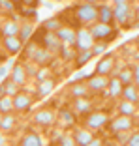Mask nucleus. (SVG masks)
Returning <instances> with one entry per match:
<instances>
[{
  "label": "nucleus",
  "instance_id": "1",
  "mask_svg": "<svg viewBox=\"0 0 139 146\" xmlns=\"http://www.w3.org/2000/svg\"><path fill=\"white\" fill-rule=\"evenodd\" d=\"M74 15L77 19V23L81 25H92V23L98 21V6L96 4H88V2H83V4L75 6Z\"/></svg>",
  "mask_w": 139,
  "mask_h": 146
},
{
  "label": "nucleus",
  "instance_id": "2",
  "mask_svg": "<svg viewBox=\"0 0 139 146\" xmlns=\"http://www.w3.org/2000/svg\"><path fill=\"white\" fill-rule=\"evenodd\" d=\"M88 30H90L92 38L94 41H109V39H115L117 38V30H115L111 25H105V23H92L88 26Z\"/></svg>",
  "mask_w": 139,
  "mask_h": 146
},
{
  "label": "nucleus",
  "instance_id": "3",
  "mask_svg": "<svg viewBox=\"0 0 139 146\" xmlns=\"http://www.w3.org/2000/svg\"><path fill=\"white\" fill-rule=\"evenodd\" d=\"M94 38H92V34H90V30L88 28H79L77 30V34H75V51H90L92 49V45H94Z\"/></svg>",
  "mask_w": 139,
  "mask_h": 146
},
{
  "label": "nucleus",
  "instance_id": "4",
  "mask_svg": "<svg viewBox=\"0 0 139 146\" xmlns=\"http://www.w3.org/2000/svg\"><path fill=\"white\" fill-rule=\"evenodd\" d=\"M30 58H32L34 64L43 68V66H47L53 60V52H49L43 47H38V45H30Z\"/></svg>",
  "mask_w": 139,
  "mask_h": 146
},
{
  "label": "nucleus",
  "instance_id": "5",
  "mask_svg": "<svg viewBox=\"0 0 139 146\" xmlns=\"http://www.w3.org/2000/svg\"><path fill=\"white\" fill-rule=\"evenodd\" d=\"M87 86H88V90L100 94V92L107 90L109 77H107V75H96V73H92V75H88V77H87Z\"/></svg>",
  "mask_w": 139,
  "mask_h": 146
},
{
  "label": "nucleus",
  "instance_id": "6",
  "mask_svg": "<svg viewBox=\"0 0 139 146\" xmlns=\"http://www.w3.org/2000/svg\"><path fill=\"white\" fill-rule=\"evenodd\" d=\"M113 13H115V21H118L122 26H130V21H132V17H134L130 4H118V6H115Z\"/></svg>",
  "mask_w": 139,
  "mask_h": 146
},
{
  "label": "nucleus",
  "instance_id": "7",
  "mask_svg": "<svg viewBox=\"0 0 139 146\" xmlns=\"http://www.w3.org/2000/svg\"><path fill=\"white\" fill-rule=\"evenodd\" d=\"M32 107V98L26 92H19V94L13 96V111L17 112H26L28 109Z\"/></svg>",
  "mask_w": 139,
  "mask_h": 146
},
{
  "label": "nucleus",
  "instance_id": "8",
  "mask_svg": "<svg viewBox=\"0 0 139 146\" xmlns=\"http://www.w3.org/2000/svg\"><path fill=\"white\" fill-rule=\"evenodd\" d=\"M113 68H115V56L113 54H105L98 64H96V69L94 73L96 75H111L113 73Z\"/></svg>",
  "mask_w": 139,
  "mask_h": 146
},
{
  "label": "nucleus",
  "instance_id": "9",
  "mask_svg": "<svg viewBox=\"0 0 139 146\" xmlns=\"http://www.w3.org/2000/svg\"><path fill=\"white\" fill-rule=\"evenodd\" d=\"M55 34H57V38H58V39H60L62 45H72V47L75 45V34H77V30H75V28L62 25L60 28L55 32Z\"/></svg>",
  "mask_w": 139,
  "mask_h": 146
},
{
  "label": "nucleus",
  "instance_id": "10",
  "mask_svg": "<svg viewBox=\"0 0 139 146\" xmlns=\"http://www.w3.org/2000/svg\"><path fill=\"white\" fill-rule=\"evenodd\" d=\"M9 79H11L13 82L17 86H25L26 84V79H28V71H26V66L23 64H15L11 69V75H9Z\"/></svg>",
  "mask_w": 139,
  "mask_h": 146
},
{
  "label": "nucleus",
  "instance_id": "11",
  "mask_svg": "<svg viewBox=\"0 0 139 146\" xmlns=\"http://www.w3.org/2000/svg\"><path fill=\"white\" fill-rule=\"evenodd\" d=\"M132 125H134V120H132V116H117L113 122H111V129H113L115 133H120V131H130Z\"/></svg>",
  "mask_w": 139,
  "mask_h": 146
},
{
  "label": "nucleus",
  "instance_id": "12",
  "mask_svg": "<svg viewBox=\"0 0 139 146\" xmlns=\"http://www.w3.org/2000/svg\"><path fill=\"white\" fill-rule=\"evenodd\" d=\"M107 122H109V116L105 114V112H92V114H88V118H87L88 129H102Z\"/></svg>",
  "mask_w": 139,
  "mask_h": 146
},
{
  "label": "nucleus",
  "instance_id": "13",
  "mask_svg": "<svg viewBox=\"0 0 139 146\" xmlns=\"http://www.w3.org/2000/svg\"><path fill=\"white\" fill-rule=\"evenodd\" d=\"M2 45H4V49L9 52V54H17V52L23 49L25 43L21 41L19 36H8V38H2Z\"/></svg>",
  "mask_w": 139,
  "mask_h": 146
},
{
  "label": "nucleus",
  "instance_id": "14",
  "mask_svg": "<svg viewBox=\"0 0 139 146\" xmlns=\"http://www.w3.org/2000/svg\"><path fill=\"white\" fill-rule=\"evenodd\" d=\"M34 120H36V124H39V125H51L57 120V114H55L51 109H39L34 114Z\"/></svg>",
  "mask_w": 139,
  "mask_h": 146
},
{
  "label": "nucleus",
  "instance_id": "15",
  "mask_svg": "<svg viewBox=\"0 0 139 146\" xmlns=\"http://www.w3.org/2000/svg\"><path fill=\"white\" fill-rule=\"evenodd\" d=\"M19 30H21V25H19L15 19H8L0 25V34L2 38H8V36H19Z\"/></svg>",
  "mask_w": 139,
  "mask_h": 146
},
{
  "label": "nucleus",
  "instance_id": "16",
  "mask_svg": "<svg viewBox=\"0 0 139 146\" xmlns=\"http://www.w3.org/2000/svg\"><path fill=\"white\" fill-rule=\"evenodd\" d=\"M60 47H62V43H60V39L57 38V34H55V32H45L43 49H47L49 52H57V51H60Z\"/></svg>",
  "mask_w": 139,
  "mask_h": 146
},
{
  "label": "nucleus",
  "instance_id": "17",
  "mask_svg": "<svg viewBox=\"0 0 139 146\" xmlns=\"http://www.w3.org/2000/svg\"><path fill=\"white\" fill-rule=\"evenodd\" d=\"M115 21V13L113 8L107 4H100L98 6V23H105V25H111Z\"/></svg>",
  "mask_w": 139,
  "mask_h": 146
},
{
  "label": "nucleus",
  "instance_id": "18",
  "mask_svg": "<svg viewBox=\"0 0 139 146\" xmlns=\"http://www.w3.org/2000/svg\"><path fill=\"white\" fill-rule=\"evenodd\" d=\"M55 86H57V81L51 77L43 79V81L38 82V96L39 98H45V96H49L53 90H55Z\"/></svg>",
  "mask_w": 139,
  "mask_h": 146
},
{
  "label": "nucleus",
  "instance_id": "19",
  "mask_svg": "<svg viewBox=\"0 0 139 146\" xmlns=\"http://www.w3.org/2000/svg\"><path fill=\"white\" fill-rule=\"evenodd\" d=\"M122 96L126 101H132V103H137L139 101V88L132 82V84H126L122 88Z\"/></svg>",
  "mask_w": 139,
  "mask_h": 146
},
{
  "label": "nucleus",
  "instance_id": "20",
  "mask_svg": "<svg viewBox=\"0 0 139 146\" xmlns=\"http://www.w3.org/2000/svg\"><path fill=\"white\" fill-rule=\"evenodd\" d=\"M122 88H124V84H122V82L118 81V77L109 79L107 96H109V98H118V96H122Z\"/></svg>",
  "mask_w": 139,
  "mask_h": 146
},
{
  "label": "nucleus",
  "instance_id": "21",
  "mask_svg": "<svg viewBox=\"0 0 139 146\" xmlns=\"http://www.w3.org/2000/svg\"><path fill=\"white\" fill-rule=\"evenodd\" d=\"M74 139H75V142H77V146H85L94 139V135L90 133V129H77L74 133Z\"/></svg>",
  "mask_w": 139,
  "mask_h": 146
},
{
  "label": "nucleus",
  "instance_id": "22",
  "mask_svg": "<svg viewBox=\"0 0 139 146\" xmlns=\"http://www.w3.org/2000/svg\"><path fill=\"white\" fill-rule=\"evenodd\" d=\"M74 109L79 112V114H88L90 109H92V103H90V99H87V98H75Z\"/></svg>",
  "mask_w": 139,
  "mask_h": 146
},
{
  "label": "nucleus",
  "instance_id": "23",
  "mask_svg": "<svg viewBox=\"0 0 139 146\" xmlns=\"http://www.w3.org/2000/svg\"><path fill=\"white\" fill-rule=\"evenodd\" d=\"M19 146H43V141H41V137H39L38 133H26L25 137L21 139V144Z\"/></svg>",
  "mask_w": 139,
  "mask_h": 146
},
{
  "label": "nucleus",
  "instance_id": "24",
  "mask_svg": "<svg viewBox=\"0 0 139 146\" xmlns=\"http://www.w3.org/2000/svg\"><path fill=\"white\" fill-rule=\"evenodd\" d=\"M9 112H13V98L2 96L0 98V114H9Z\"/></svg>",
  "mask_w": 139,
  "mask_h": 146
},
{
  "label": "nucleus",
  "instance_id": "25",
  "mask_svg": "<svg viewBox=\"0 0 139 146\" xmlns=\"http://www.w3.org/2000/svg\"><path fill=\"white\" fill-rule=\"evenodd\" d=\"M70 92H72V96H74V98H85V96L88 94V86L83 84V82H74Z\"/></svg>",
  "mask_w": 139,
  "mask_h": 146
},
{
  "label": "nucleus",
  "instance_id": "26",
  "mask_svg": "<svg viewBox=\"0 0 139 146\" xmlns=\"http://www.w3.org/2000/svg\"><path fill=\"white\" fill-rule=\"evenodd\" d=\"M92 56H94V54H92V51H79L77 56H75V66H77V68H83L85 64L90 62Z\"/></svg>",
  "mask_w": 139,
  "mask_h": 146
},
{
  "label": "nucleus",
  "instance_id": "27",
  "mask_svg": "<svg viewBox=\"0 0 139 146\" xmlns=\"http://www.w3.org/2000/svg\"><path fill=\"white\" fill-rule=\"evenodd\" d=\"M15 127V118L11 116V112L9 114H2V124H0V131H11V129Z\"/></svg>",
  "mask_w": 139,
  "mask_h": 146
},
{
  "label": "nucleus",
  "instance_id": "28",
  "mask_svg": "<svg viewBox=\"0 0 139 146\" xmlns=\"http://www.w3.org/2000/svg\"><path fill=\"white\" fill-rule=\"evenodd\" d=\"M117 77H118V81H120L124 86L132 84V82H134V71H132L130 68H124V69H120V73H118Z\"/></svg>",
  "mask_w": 139,
  "mask_h": 146
},
{
  "label": "nucleus",
  "instance_id": "29",
  "mask_svg": "<svg viewBox=\"0 0 139 146\" xmlns=\"http://www.w3.org/2000/svg\"><path fill=\"white\" fill-rule=\"evenodd\" d=\"M118 112L124 116H132L135 112V103H132V101H122V103H118Z\"/></svg>",
  "mask_w": 139,
  "mask_h": 146
},
{
  "label": "nucleus",
  "instance_id": "30",
  "mask_svg": "<svg viewBox=\"0 0 139 146\" xmlns=\"http://www.w3.org/2000/svg\"><path fill=\"white\" fill-rule=\"evenodd\" d=\"M2 88H4V92H6V96H15V94H19V92H21V86H17L15 84V82L11 81V79H8V81L4 82V84H2Z\"/></svg>",
  "mask_w": 139,
  "mask_h": 146
},
{
  "label": "nucleus",
  "instance_id": "31",
  "mask_svg": "<svg viewBox=\"0 0 139 146\" xmlns=\"http://www.w3.org/2000/svg\"><path fill=\"white\" fill-rule=\"evenodd\" d=\"M60 26H62V21H60V19H58V17L47 19V21L43 23V28H45V30H47V32H57L58 28H60Z\"/></svg>",
  "mask_w": 139,
  "mask_h": 146
},
{
  "label": "nucleus",
  "instance_id": "32",
  "mask_svg": "<svg viewBox=\"0 0 139 146\" xmlns=\"http://www.w3.org/2000/svg\"><path fill=\"white\" fill-rule=\"evenodd\" d=\"M75 47H72V45H62L60 47V52H62V56H64L66 60H72V58H75L77 56V51H74Z\"/></svg>",
  "mask_w": 139,
  "mask_h": 146
},
{
  "label": "nucleus",
  "instance_id": "33",
  "mask_svg": "<svg viewBox=\"0 0 139 146\" xmlns=\"http://www.w3.org/2000/svg\"><path fill=\"white\" fill-rule=\"evenodd\" d=\"M30 36H32V26H30V25L21 26V30H19V38H21V41H23V43H26Z\"/></svg>",
  "mask_w": 139,
  "mask_h": 146
},
{
  "label": "nucleus",
  "instance_id": "34",
  "mask_svg": "<svg viewBox=\"0 0 139 146\" xmlns=\"http://www.w3.org/2000/svg\"><path fill=\"white\" fill-rule=\"evenodd\" d=\"M58 116H60V122H62V124H66V125H72L75 122L74 114H72L70 111H60V114H58Z\"/></svg>",
  "mask_w": 139,
  "mask_h": 146
},
{
  "label": "nucleus",
  "instance_id": "35",
  "mask_svg": "<svg viewBox=\"0 0 139 146\" xmlns=\"http://www.w3.org/2000/svg\"><path fill=\"white\" fill-rule=\"evenodd\" d=\"M105 49H107V43H105V41H98V43L92 45L90 51H92V54H94V56H98V54H104Z\"/></svg>",
  "mask_w": 139,
  "mask_h": 146
},
{
  "label": "nucleus",
  "instance_id": "36",
  "mask_svg": "<svg viewBox=\"0 0 139 146\" xmlns=\"http://www.w3.org/2000/svg\"><path fill=\"white\" fill-rule=\"evenodd\" d=\"M60 146H77L74 135H62L60 137Z\"/></svg>",
  "mask_w": 139,
  "mask_h": 146
},
{
  "label": "nucleus",
  "instance_id": "37",
  "mask_svg": "<svg viewBox=\"0 0 139 146\" xmlns=\"http://www.w3.org/2000/svg\"><path fill=\"white\" fill-rule=\"evenodd\" d=\"M0 9H4V11L11 13L15 9V4H13L11 0H0Z\"/></svg>",
  "mask_w": 139,
  "mask_h": 146
},
{
  "label": "nucleus",
  "instance_id": "38",
  "mask_svg": "<svg viewBox=\"0 0 139 146\" xmlns=\"http://www.w3.org/2000/svg\"><path fill=\"white\" fill-rule=\"evenodd\" d=\"M49 73H51V71L47 69V66H43V68H41L38 73H36V79H38V82H39V81H43V79H47V77H49Z\"/></svg>",
  "mask_w": 139,
  "mask_h": 146
},
{
  "label": "nucleus",
  "instance_id": "39",
  "mask_svg": "<svg viewBox=\"0 0 139 146\" xmlns=\"http://www.w3.org/2000/svg\"><path fill=\"white\" fill-rule=\"evenodd\" d=\"M128 146H139V133H134L128 139Z\"/></svg>",
  "mask_w": 139,
  "mask_h": 146
},
{
  "label": "nucleus",
  "instance_id": "40",
  "mask_svg": "<svg viewBox=\"0 0 139 146\" xmlns=\"http://www.w3.org/2000/svg\"><path fill=\"white\" fill-rule=\"evenodd\" d=\"M132 71H134V84H135V86L139 88V64L135 66V68L132 69Z\"/></svg>",
  "mask_w": 139,
  "mask_h": 146
},
{
  "label": "nucleus",
  "instance_id": "41",
  "mask_svg": "<svg viewBox=\"0 0 139 146\" xmlns=\"http://www.w3.org/2000/svg\"><path fill=\"white\" fill-rule=\"evenodd\" d=\"M23 4L28 6V8H36V6L39 4V0H23Z\"/></svg>",
  "mask_w": 139,
  "mask_h": 146
},
{
  "label": "nucleus",
  "instance_id": "42",
  "mask_svg": "<svg viewBox=\"0 0 139 146\" xmlns=\"http://www.w3.org/2000/svg\"><path fill=\"white\" fill-rule=\"evenodd\" d=\"M85 146H104V141H102V139H92V141Z\"/></svg>",
  "mask_w": 139,
  "mask_h": 146
},
{
  "label": "nucleus",
  "instance_id": "43",
  "mask_svg": "<svg viewBox=\"0 0 139 146\" xmlns=\"http://www.w3.org/2000/svg\"><path fill=\"white\" fill-rule=\"evenodd\" d=\"M6 144H8V137L0 131V146H6Z\"/></svg>",
  "mask_w": 139,
  "mask_h": 146
},
{
  "label": "nucleus",
  "instance_id": "44",
  "mask_svg": "<svg viewBox=\"0 0 139 146\" xmlns=\"http://www.w3.org/2000/svg\"><path fill=\"white\" fill-rule=\"evenodd\" d=\"M6 73H8V68H6V66H0V79H4Z\"/></svg>",
  "mask_w": 139,
  "mask_h": 146
},
{
  "label": "nucleus",
  "instance_id": "45",
  "mask_svg": "<svg viewBox=\"0 0 139 146\" xmlns=\"http://www.w3.org/2000/svg\"><path fill=\"white\" fill-rule=\"evenodd\" d=\"M115 2V6H118V4H130V0H113Z\"/></svg>",
  "mask_w": 139,
  "mask_h": 146
},
{
  "label": "nucleus",
  "instance_id": "46",
  "mask_svg": "<svg viewBox=\"0 0 139 146\" xmlns=\"http://www.w3.org/2000/svg\"><path fill=\"white\" fill-rule=\"evenodd\" d=\"M83 77H85V71H79L77 75H75V77H74V79H75V81H79V79H83Z\"/></svg>",
  "mask_w": 139,
  "mask_h": 146
},
{
  "label": "nucleus",
  "instance_id": "47",
  "mask_svg": "<svg viewBox=\"0 0 139 146\" xmlns=\"http://www.w3.org/2000/svg\"><path fill=\"white\" fill-rule=\"evenodd\" d=\"M135 15H137V19H139V0H137V4H135Z\"/></svg>",
  "mask_w": 139,
  "mask_h": 146
},
{
  "label": "nucleus",
  "instance_id": "48",
  "mask_svg": "<svg viewBox=\"0 0 139 146\" xmlns=\"http://www.w3.org/2000/svg\"><path fill=\"white\" fill-rule=\"evenodd\" d=\"M85 2H88V4H98V2H102V0H85Z\"/></svg>",
  "mask_w": 139,
  "mask_h": 146
},
{
  "label": "nucleus",
  "instance_id": "49",
  "mask_svg": "<svg viewBox=\"0 0 139 146\" xmlns=\"http://www.w3.org/2000/svg\"><path fill=\"white\" fill-rule=\"evenodd\" d=\"M13 4H23V0H11Z\"/></svg>",
  "mask_w": 139,
  "mask_h": 146
},
{
  "label": "nucleus",
  "instance_id": "50",
  "mask_svg": "<svg viewBox=\"0 0 139 146\" xmlns=\"http://www.w3.org/2000/svg\"><path fill=\"white\" fill-rule=\"evenodd\" d=\"M0 124H2V114H0Z\"/></svg>",
  "mask_w": 139,
  "mask_h": 146
},
{
  "label": "nucleus",
  "instance_id": "51",
  "mask_svg": "<svg viewBox=\"0 0 139 146\" xmlns=\"http://www.w3.org/2000/svg\"><path fill=\"white\" fill-rule=\"evenodd\" d=\"M0 47H2V43H0Z\"/></svg>",
  "mask_w": 139,
  "mask_h": 146
}]
</instances>
